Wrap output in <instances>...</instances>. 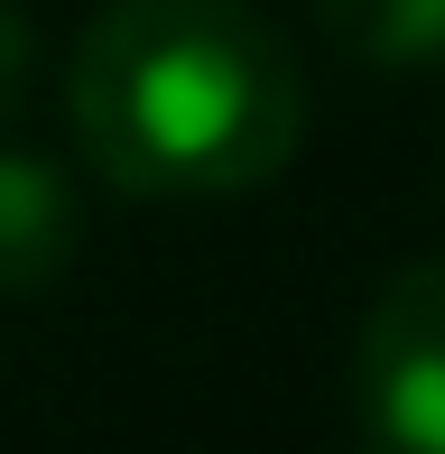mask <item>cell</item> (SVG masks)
<instances>
[{"label": "cell", "instance_id": "cell-1", "mask_svg": "<svg viewBox=\"0 0 445 454\" xmlns=\"http://www.w3.org/2000/svg\"><path fill=\"white\" fill-rule=\"evenodd\" d=\"M66 121L112 195H260L307 139V74L251 0H112L66 66Z\"/></svg>", "mask_w": 445, "mask_h": 454}, {"label": "cell", "instance_id": "cell-2", "mask_svg": "<svg viewBox=\"0 0 445 454\" xmlns=\"http://www.w3.org/2000/svg\"><path fill=\"white\" fill-rule=\"evenodd\" d=\"M353 427L371 454H445V260H409L353 334Z\"/></svg>", "mask_w": 445, "mask_h": 454}, {"label": "cell", "instance_id": "cell-3", "mask_svg": "<svg viewBox=\"0 0 445 454\" xmlns=\"http://www.w3.org/2000/svg\"><path fill=\"white\" fill-rule=\"evenodd\" d=\"M84 251V185L37 149H0V297L56 287Z\"/></svg>", "mask_w": 445, "mask_h": 454}, {"label": "cell", "instance_id": "cell-4", "mask_svg": "<svg viewBox=\"0 0 445 454\" xmlns=\"http://www.w3.org/2000/svg\"><path fill=\"white\" fill-rule=\"evenodd\" d=\"M316 28L334 56L380 66V74L445 66V0H316Z\"/></svg>", "mask_w": 445, "mask_h": 454}, {"label": "cell", "instance_id": "cell-5", "mask_svg": "<svg viewBox=\"0 0 445 454\" xmlns=\"http://www.w3.org/2000/svg\"><path fill=\"white\" fill-rule=\"evenodd\" d=\"M28 74H37V37H28V10L0 0V121L28 102Z\"/></svg>", "mask_w": 445, "mask_h": 454}, {"label": "cell", "instance_id": "cell-6", "mask_svg": "<svg viewBox=\"0 0 445 454\" xmlns=\"http://www.w3.org/2000/svg\"><path fill=\"white\" fill-rule=\"evenodd\" d=\"M362 454H371V445H362Z\"/></svg>", "mask_w": 445, "mask_h": 454}]
</instances>
